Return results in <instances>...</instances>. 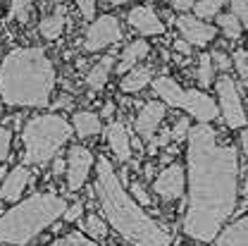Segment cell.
<instances>
[{"mask_svg":"<svg viewBox=\"0 0 248 246\" xmlns=\"http://www.w3.org/2000/svg\"><path fill=\"white\" fill-rule=\"evenodd\" d=\"M213 60H210V55L208 53H203L201 58H198V72H196V77H198V84L205 89V86H210L213 82H215V77H213Z\"/></svg>","mask_w":248,"mask_h":246,"instance_id":"25","label":"cell"},{"mask_svg":"<svg viewBox=\"0 0 248 246\" xmlns=\"http://www.w3.org/2000/svg\"><path fill=\"white\" fill-rule=\"evenodd\" d=\"M155 194L160 196V198H165V201H177V198H182V194H184V167L182 165H170V167H165L157 177H155Z\"/></svg>","mask_w":248,"mask_h":246,"instance_id":"11","label":"cell"},{"mask_svg":"<svg viewBox=\"0 0 248 246\" xmlns=\"http://www.w3.org/2000/svg\"><path fill=\"white\" fill-rule=\"evenodd\" d=\"M170 2H172V10L186 15V10H193V2H196V0H170Z\"/></svg>","mask_w":248,"mask_h":246,"instance_id":"36","label":"cell"},{"mask_svg":"<svg viewBox=\"0 0 248 246\" xmlns=\"http://www.w3.org/2000/svg\"><path fill=\"white\" fill-rule=\"evenodd\" d=\"M151 82H153V69L148 65L146 67H131L126 72V77L120 82V89L124 93H139V91H143Z\"/></svg>","mask_w":248,"mask_h":246,"instance_id":"17","label":"cell"},{"mask_svg":"<svg viewBox=\"0 0 248 246\" xmlns=\"http://www.w3.org/2000/svg\"><path fill=\"white\" fill-rule=\"evenodd\" d=\"M29 182H33V177H31L27 165L12 167V170L5 175V182L0 186V198H2V201H19V198H22V191L27 189Z\"/></svg>","mask_w":248,"mask_h":246,"instance_id":"14","label":"cell"},{"mask_svg":"<svg viewBox=\"0 0 248 246\" xmlns=\"http://www.w3.org/2000/svg\"><path fill=\"white\" fill-rule=\"evenodd\" d=\"M131 196H134V201H136V203H143V206H148V203H151V196H148L146 186L141 184V182H131Z\"/></svg>","mask_w":248,"mask_h":246,"instance_id":"31","label":"cell"},{"mask_svg":"<svg viewBox=\"0 0 248 246\" xmlns=\"http://www.w3.org/2000/svg\"><path fill=\"white\" fill-rule=\"evenodd\" d=\"M241 151L248 155V129H244V131H241Z\"/></svg>","mask_w":248,"mask_h":246,"instance_id":"40","label":"cell"},{"mask_svg":"<svg viewBox=\"0 0 248 246\" xmlns=\"http://www.w3.org/2000/svg\"><path fill=\"white\" fill-rule=\"evenodd\" d=\"M151 84H153L155 96L162 98L165 105L182 108V110H186L191 117H196L198 122H213L217 115H219L217 103L208 96V93L198 91V89H188V91H184L172 77H157V79H153Z\"/></svg>","mask_w":248,"mask_h":246,"instance_id":"6","label":"cell"},{"mask_svg":"<svg viewBox=\"0 0 248 246\" xmlns=\"http://www.w3.org/2000/svg\"><path fill=\"white\" fill-rule=\"evenodd\" d=\"M33 0H10V10H12V17L22 24L29 22V10Z\"/></svg>","mask_w":248,"mask_h":246,"instance_id":"27","label":"cell"},{"mask_svg":"<svg viewBox=\"0 0 248 246\" xmlns=\"http://www.w3.org/2000/svg\"><path fill=\"white\" fill-rule=\"evenodd\" d=\"M188 129H191V122L184 117V120H179V122L174 124V129L170 131V136H172L174 141H182L184 136H188Z\"/></svg>","mask_w":248,"mask_h":246,"instance_id":"33","label":"cell"},{"mask_svg":"<svg viewBox=\"0 0 248 246\" xmlns=\"http://www.w3.org/2000/svg\"><path fill=\"white\" fill-rule=\"evenodd\" d=\"M105 141L110 144L112 153L120 163H126L131 158V141H129V134H126V127L122 122H110L105 129Z\"/></svg>","mask_w":248,"mask_h":246,"instance_id":"15","label":"cell"},{"mask_svg":"<svg viewBox=\"0 0 248 246\" xmlns=\"http://www.w3.org/2000/svg\"><path fill=\"white\" fill-rule=\"evenodd\" d=\"M126 19H129V27H131V29L143 33V36H160V33L167 31L151 5H139V7H134Z\"/></svg>","mask_w":248,"mask_h":246,"instance_id":"12","label":"cell"},{"mask_svg":"<svg viewBox=\"0 0 248 246\" xmlns=\"http://www.w3.org/2000/svg\"><path fill=\"white\" fill-rule=\"evenodd\" d=\"M122 38V27H120V19L112 17V15H103L93 22L89 31H86V38H84V48L89 53H98L112 43H117Z\"/></svg>","mask_w":248,"mask_h":246,"instance_id":"8","label":"cell"},{"mask_svg":"<svg viewBox=\"0 0 248 246\" xmlns=\"http://www.w3.org/2000/svg\"><path fill=\"white\" fill-rule=\"evenodd\" d=\"M67 211L58 194H33L0 215V246H27Z\"/></svg>","mask_w":248,"mask_h":246,"instance_id":"4","label":"cell"},{"mask_svg":"<svg viewBox=\"0 0 248 246\" xmlns=\"http://www.w3.org/2000/svg\"><path fill=\"white\" fill-rule=\"evenodd\" d=\"M0 113H2V100H0Z\"/></svg>","mask_w":248,"mask_h":246,"instance_id":"42","label":"cell"},{"mask_svg":"<svg viewBox=\"0 0 248 246\" xmlns=\"http://www.w3.org/2000/svg\"><path fill=\"white\" fill-rule=\"evenodd\" d=\"M219 10H222V0H198V2H193V17H198V19H210V17H217L219 15Z\"/></svg>","mask_w":248,"mask_h":246,"instance_id":"23","label":"cell"},{"mask_svg":"<svg viewBox=\"0 0 248 246\" xmlns=\"http://www.w3.org/2000/svg\"><path fill=\"white\" fill-rule=\"evenodd\" d=\"M55 89V67L43 48H17L0 65V100L17 108H46Z\"/></svg>","mask_w":248,"mask_h":246,"instance_id":"3","label":"cell"},{"mask_svg":"<svg viewBox=\"0 0 248 246\" xmlns=\"http://www.w3.org/2000/svg\"><path fill=\"white\" fill-rule=\"evenodd\" d=\"M64 170H67V160H60V158H58L55 165H53V172H55V175H62Z\"/></svg>","mask_w":248,"mask_h":246,"instance_id":"38","label":"cell"},{"mask_svg":"<svg viewBox=\"0 0 248 246\" xmlns=\"http://www.w3.org/2000/svg\"><path fill=\"white\" fill-rule=\"evenodd\" d=\"M81 230L91 237V239H103L105 234H108V225H105V220H100L98 215H89L81 220Z\"/></svg>","mask_w":248,"mask_h":246,"instance_id":"24","label":"cell"},{"mask_svg":"<svg viewBox=\"0 0 248 246\" xmlns=\"http://www.w3.org/2000/svg\"><path fill=\"white\" fill-rule=\"evenodd\" d=\"M74 131L81 136V139H89V136H95L98 131H100V117L95 115V113H89V110H81V113H77L74 115Z\"/></svg>","mask_w":248,"mask_h":246,"instance_id":"20","label":"cell"},{"mask_svg":"<svg viewBox=\"0 0 248 246\" xmlns=\"http://www.w3.org/2000/svg\"><path fill=\"white\" fill-rule=\"evenodd\" d=\"M148 50H151V46L143 41V38H139V41H131L126 48H124L122 53V60H120V65L115 67V72H120V74H126L134 65L139 60H143L146 55H148Z\"/></svg>","mask_w":248,"mask_h":246,"instance_id":"18","label":"cell"},{"mask_svg":"<svg viewBox=\"0 0 248 246\" xmlns=\"http://www.w3.org/2000/svg\"><path fill=\"white\" fill-rule=\"evenodd\" d=\"M112 69H115V58H112V55H105V58L98 62L95 67H91V72L86 74V86L93 89V91H100V89L108 84V77H110Z\"/></svg>","mask_w":248,"mask_h":246,"instance_id":"19","label":"cell"},{"mask_svg":"<svg viewBox=\"0 0 248 246\" xmlns=\"http://www.w3.org/2000/svg\"><path fill=\"white\" fill-rule=\"evenodd\" d=\"M10 144H12V131L5 129V127H0V163L7 160V155H10Z\"/></svg>","mask_w":248,"mask_h":246,"instance_id":"29","label":"cell"},{"mask_svg":"<svg viewBox=\"0 0 248 246\" xmlns=\"http://www.w3.org/2000/svg\"><path fill=\"white\" fill-rule=\"evenodd\" d=\"M48 246H98V244L93 242L91 237H84L81 232H69V234H64L58 242H53Z\"/></svg>","mask_w":248,"mask_h":246,"instance_id":"26","label":"cell"},{"mask_svg":"<svg viewBox=\"0 0 248 246\" xmlns=\"http://www.w3.org/2000/svg\"><path fill=\"white\" fill-rule=\"evenodd\" d=\"M95 196L108 217V222L122 234L131 246H170L172 234L146 215L139 203L124 191L122 182L108 163V158L95 160Z\"/></svg>","mask_w":248,"mask_h":246,"instance_id":"2","label":"cell"},{"mask_svg":"<svg viewBox=\"0 0 248 246\" xmlns=\"http://www.w3.org/2000/svg\"><path fill=\"white\" fill-rule=\"evenodd\" d=\"M217 86V98H219V105L222 108V117L224 122L234 129L244 127L246 124V113H244V103H241V96H239V89H236V82L227 74H222L215 82Z\"/></svg>","mask_w":248,"mask_h":246,"instance_id":"7","label":"cell"},{"mask_svg":"<svg viewBox=\"0 0 248 246\" xmlns=\"http://www.w3.org/2000/svg\"><path fill=\"white\" fill-rule=\"evenodd\" d=\"M186 160L188 206L182 227L193 242L208 244L236 211L239 158L234 146L217 144L215 129L201 122L188 129Z\"/></svg>","mask_w":248,"mask_h":246,"instance_id":"1","label":"cell"},{"mask_svg":"<svg viewBox=\"0 0 248 246\" xmlns=\"http://www.w3.org/2000/svg\"><path fill=\"white\" fill-rule=\"evenodd\" d=\"M110 5H124V2H129V0H108Z\"/></svg>","mask_w":248,"mask_h":246,"instance_id":"41","label":"cell"},{"mask_svg":"<svg viewBox=\"0 0 248 246\" xmlns=\"http://www.w3.org/2000/svg\"><path fill=\"white\" fill-rule=\"evenodd\" d=\"M210 60H213V67L222 69V72H227V69L234 67V65H232V58H229L227 53H222V50H215V53L210 55Z\"/></svg>","mask_w":248,"mask_h":246,"instance_id":"30","label":"cell"},{"mask_svg":"<svg viewBox=\"0 0 248 246\" xmlns=\"http://www.w3.org/2000/svg\"><path fill=\"white\" fill-rule=\"evenodd\" d=\"M64 12H62V7H58L50 17H46V19H41V24H38V33L46 38V41H55V38H60V33L64 31Z\"/></svg>","mask_w":248,"mask_h":246,"instance_id":"21","label":"cell"},{"mask_svg":"<svg viewBox=\"0 0 248 246\" xmlns=\"http://www.w3.org/2000/svg\"><path fill=\"white\" fill-rule=\"evenodd\" d=\"M215 246H248V217H241L229 227L219 230V234L215 237Z\"/></svg>","mask_w":248,"mask_h":246,"instance_id":"16","label":"cell"},{"mask_svg":"<svg viewBox=\"0 0 248 246\" xmlns=\"http://www.w3.org/2000/svg\"><path fill=\"white\" fill-rule=\"evenodd\" d=\"M77 7H79V12H81L84 19H93V15H95V0H77Z\"/></svg>","mask_w":248,"mask_h":246,"instance_id":"35","label":"cell"},{"mask_svg":"<svg viewBox=\"0 0 248 246\" xmlns=\"http://www.w3.org/2000/svg\"><path fill=\"white\" fill-rule=\"evenodd\" d=\"M165 120V103H146L143 108H141V113L136 115V134L141 136V139H146V141H151L155 139V131H157V124Z\"/></svg>","mask_w":248,"mask_h":246,"instance_id":"13","label":"cell"},{"mask_svg":"<svg viewBox=\"0 0 248 246\" xmlns=\"http://www.w3.org/2000/svg\"><path fill=\"white\" fill-rule=\"evenodd\" d=\"M110 115H115V103H105L103 105V117H110Z\"/></svg>","mask_w":248,"mask_h":246,"instance_id":"39","label":"cell"},{"mask_svg":"<svg viewBox=\"0 0 248 246\" xmlns=\"http://www.w3.org/2000/svg\"><path fill=\"white\" fill-rule=\"evenodd\" d=\"M232 65L239 69V74H241V77H248V53H246V50H236V53H234V60H232Z\"/></svg>","mask_w":248,"mask_h":246,"instance_id":"32","label":"cell"},{"mask_svg":"<svg viewBox=\"0 0 248 246\" xmlns=\"http://www.w3.org/2000/svg\"><path fill=\"white\" fill-rule=\"evenodd\" d=\"M95 165V158L84 146H72L67 155V191H79L89 180V172Z\"/></svg>","mask_w":248,"mask_h":246,"instance_id":"9","label":"cell"},{"mask_svg":"<svg viewBox=\"0 0 248 246\" xmlns=\"http://www.w3.org/2000/svg\"><path fill=\"white\" fill-rule=\"evenodd\" d=\"M72 127L62 115H38L31 117L22 129L24 144V165H46L50 158L60 153V148L69 141Z\"/></svg>","mask_w":248,"mask_h":246,"instance_id":"5","label":"cell"},{"mask_svg":"<svg viewBox=\"0 0 248 246\" xmlns=\"http://www.w3.org/2000/svg\"><path fill=\"white\" fill-rule=\"evenodd\" d=\"M81 215H84V203L81 201H77L74 206H69L64 211V220L67 222H77V220H81Z\"/></svg>","mask_w":248,"mask_h":246,"instance_id":"34","label":"cell"},{"mask_svg":"<svg viewBox=\"0 0 248 246\" xmlns=\"http://www.w3.org/2000/svg\"><path fill=\"white\" fill-rule=\"evenodd\" d=\"M229 5H232V12L239 17L241 27L248 31V0H229Z\"/></svg>","mask_w":248,"mask_h":246,"instance_id":"28","label":"cell"},{"mask_svg":"<svg viewBox=\"0 0 248 246\" xmlns=\"http://www.w3.org/2000/svg\"><path fill=\"white\" fill-rule=\"evenodd\" d=\"M217 27L222 29V33L227 36V38H239L241 36V22H239V17L234 15V12H227V15H219L217 17Z\"/></svg>","mask_w":248,"mask_h":246,"instance_id":"22","label":"cell"},{"mask_svg":"<svg viewBox=\"0 0 248 246\" xmlns=\"http://www.w3.org/2000/svg\"><path fill=\"white\" fill-rule=\"evenodd\" d=\"M174 50H177V53H184V55H188V53H191V46L186 43L184 38H179V41H174Z\"/></svg>","mask_w":248,"mask_h":246,"instance_id":"37","label":"cell"},{"mask_svg":"<svg viewBox=\"0 0 248 246\" xmlns=\"http://www.w3.org/2000/svg\"><path fill=\"white\" fill-rule=\"evenodd\" d=\"M174 24H177V29L182 31V36H184V41L188 46H205L217 36V29L213 24H208V22L193 17V15L177 17Z\"/></svg>","mask_w":248,"mask_h":246,"instance_id":"10","label":"cell"}]
</instances>
